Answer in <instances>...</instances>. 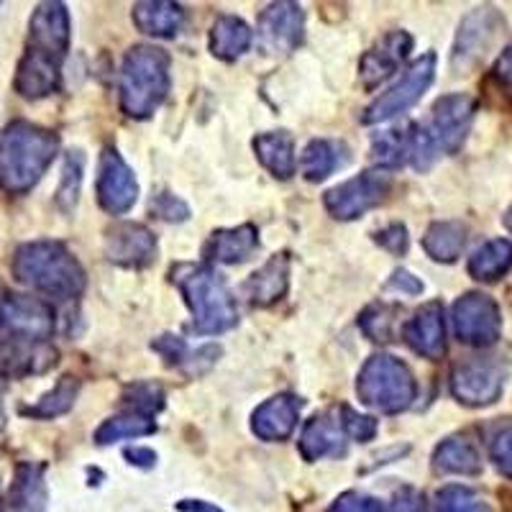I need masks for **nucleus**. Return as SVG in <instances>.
I'll return each mask as SVG.
<instances>
[{"label": "nucleus", "instance_id": "nucleus-36", "mask_svg": "<svg viewBox=\"0 0 512 512\" xmlns=\"http://www.w3.org/2000/svg\"><path fill=\"white\" fill-rule=\"evenodd\" d=\"M438 512H489L482 500L461 487H448L438 495Z\"/></svg>", "mask_w": 512, "mask_h": 512}, {"label": "nucleus", "instance_id": "nucleus-29", "mask_svg": "<svg viewBox=\"0 0 512 512\" xmlns=\"http://www.w3.org/2000/svg\"><path fill=\"white\" fill-rule=\"evenodd\" d=\"M466 246V228L456 221L433 223L423 236V249L436 262H456Z\"/></svg>", "mask_w": 512, "mask_h": 512}, {"label": "nucleus", "instance_id": "nucleus-43", "mask_svg": "<svg viewBox=\"0 0 512 512\" xmlns=\"http://www.w3.org/2000/svg\"><path fill=\"white\" fill-rule=\"evenodd\" d=\"M423 510V502L415 495L413 489H405L402 495H397V500L392 502L390 512H420Z\"/></svg>", "mask_w": 512, "mask_h": 512}, {"label": "nucleus", "instance_id": "nucleus-40", "mask_svg": "<svg viewBox=\"0 0 512 512\" xmlns=\"http://www.w3.org/2000/svg\"><path fill=\"white\" fill-rule=\"evenodd\" d=\"M328 512H382V505L374 497L359 495V492H346V495H341L333 502Z\"/></svg>", "mask_w": 512, "mask_h": 512}, {"label": "nucleus", "instance_id": "nucleus-33", "mask_svg": "<svg viewBox=\"0 0 512 512\" xmlns=\"http://www.w3.org/2000/svg\"><path fill=\"white\" fill-rule=\"evenodd\" d=\"M397 308L392 305H369L359 318L361 331L367 333L372 341H392V333H395V323H397Z\"/></svg>", "mask_w": 512, "mask_h": 512}, {"label": "nucleus", "instance_id": "nucleus-11", "mask_svg": "<svg viewBox=\"0 0 512 512\" xmlns=\"http://www.w3.org/2000/svg\"><path fill=\"white\" fill-rule=\"evenodd\" d=\"M259 41L269 54H290L303 44L305 13L295 3H272L259 13Z\"/></svg>", "mask_w": 512, "mask_h": 512}, {"label": "nucleus", "instance_id": "nucleus-15", "mask_svg": "<svg viewBox=\"0 0 512 512\" xmlns=\"http://www.w3.org/2000/svg\"><path fill=\"white\" fill-rule=\"evenodd\" d=\"M349 446V436H346L344 420H341V410H328V413L315 415L308 420L300 436V454L305 461L328 459V456L346 454Z\"/></svg>", "mask_w": 512, "mask_h": 512}, {"label": "nucleus", "instance_id": "nucleus-26", "mask_svg": "<svg viewBox=\"0 0 512 512\" xmlns=\"http://www.w3.org/2000/svg\"><path fill=\"white\" fill-rule=\"evenodd\" d=\"M341 154H344V149H341V144H336V141H310V144L305 146L303 157H300V172H303L305 180L310 182L326 180V177H331L333 172L346 162Z\"/></svg>", "mask_w": 512, "mask_h": 512}, {"label": "nucleus", "instance_id": "nucleus-28", "mask_svg": "<svg viewBox=\"0 0 512 512\" xmlns=\"http://www.w3.org/2000/svg\"><path fill=\"white\" fill-rule=\"evenodd\" d=\"M154 351H159V354L164 356V361H167L169 367H187L190 364L192 374L195 372H203V369H208L213 361L221 356V349L218 346H203L200 351H190L187 349V344L182 341V338L177 336H162L154 341Z\"/></svg>", "mask_w": 512, "mask_h": 512}, {"label": "nucleus", "instance_id": "nucleus-10", "mask_svg": "<svg viewBox=\"0 0 512 512\" xmlns=\"http://www.w3.org/2000/svg\"><path fill=\"white\" fill-rule=\"evenodd\" d=\"M98 203L105 213L111 216H123L134 208L139 200V182H136L134 169L123 162L116 149H105L100 154L98 167Z\"/></svg>", "mask_w": 512, "mask_h": 512}, {"label": "nucleus", "instance_id": "nucleus-30", "mask_svg": "<svg viewBox=\"0 0 512 512\" xmlns=\"http://www.w3.org/2000/svg\"><path fill=\"white\" fill-rule=\"evenodd\" d=\"M154 431H157V423L152 420V415L134 413V410H131V413L113 415V418L105 420L98 431H95V443L108 446V443L126 441V438L152 436Z\"/></svg>", "mask_w": 512, "mask_h": 512}, {"label": "nucleus", "instance_id": "nucleus-41", "mask_svg": "<svg viewBox=\"0 0 512 512\" xmlns=\"http://www.w3.org/2000/svg\"><path fill=\"white\" fill-rule=\"evenodd\" d=\"M377 241L384 249L392 251V254H405V251H408V228L402 226V223H392V226H387L384 231L377 233Z\"/></svg>", "mask_w": 512, "mask_h": 512}, {"label": "nucleus", "instance_id": "nucleus-14", "mask_svg": "<svg viewBox=\"0 0 512 512\" xmlns=\"http://www.w3.org/2000/svg\"><path fill=\"white\" fill-rule=\"evenodd\" d=\"M105 254L121 267H149L157 256V236L141 223H118L105 236Z\"/></svg>", "mask_w": 512, "mask_h": 512}, {"label": "nucleus", "instance_id": "nucleus-12", "mask_svg": "<svg viewBox=\"0 0 512 512\" xmlns=\"http://www.w3.org/2000/svg\"><path fill=\"white\" fill-rule=\"evenodd\" d=\"M500 310L487 295H464L454 305V331L464 344L484 346L500 336Z\"/></svg>", "mask_w": 512, "mask_h": 512}, {"label": "nucleus", "instance_id": "nucleus-19", "mask_svg": "<svg viewBox=\"0 0 512 512\" xmlns=\"http://www.w3.org/2000/svg\"><path fill=\"white\" fill-rule=\"evenodd\" d=\"M31 34L36 41V52L64 57L70 44V13L62 3H44L31 21Z\"/></svg>", "mask_w": 512, "mask_h": 512}, {"label": "nucleus", "instance_id": "nucleus-32", "mask_svg": "<svg viewBox=\"0 0 512 512\" xmlns=\"http://www.w3.org/2000/svg\"><path fill=\"white\" fill-rule=\"evenodd\" d=\"M372 154L379 167H400L405 157H410V134H402L400 128L382 131L374 136Z\"/></svg>", "mask_w": 512, "mask_h": 512}, {"label": "nucleus", "instance_id": "nucleus-18", "mask_svg": "<svg viewBox=\"0 0 512 512\" xmlns=\"http://www.w3.org/2000/svg\"><path fill=\"white\" fill-rule=\"evenodd\" d=\"M402 333H405L410 349L425 359L436 361L446 354V320H443V308L438 303L420 308L405 323Z\"/></svg>", "mask_w": 512, "mask_h": 512}, {"label": "nucleus", "instance_id": "nucleus-13", "mask_svg": "<svg viewBox=\"0 0 512 512\" xmlns=\"http://www.w3.org/2000/svg\"><path fill=\"white\" fill-rule=\"evenodd\" d=\"M505 384V364L479 359L461 364L451 377V390L466 405H489L495 402Z\"/></svg>", "mask_w": 512, "mask_h": 512}, {"label": "nucleus", "instance_id": "nucleus-7", "mask_svg": "<svg viewBox=\"0 0 512 512\" xmlns=\"http://www.w3.org/2000/svg\"><path fill=\"white\" fill-rule=\"evenodd\" d=\"M390 175L384 169H369L364 175L341 182L326 192V210L338 221H354L372 208H377L390 192Z\"/></svg>", "mask_w": 512, "mask_h": 512}, {"label": "nucleus", "instance_id": "nucleus-20", "mask_svg": "<svg viewBox=\"0 0 512 512\" xmlns=\"http://www.w3.org/2000/svg\"><path fill=\"white\" fill-rule=\"evenodd\" d=\"M287 285H290V256L274 254L259 272L251 274L244 285V295L251 305L267 308L285 297Z\"/></svg>", "mask_w": 512, "mask_h": 512}, {"label": "nucleus", "instance_id": "nucleus-44", "mask_svg": "<svg viewBox=\"0 0 512 512\" xmlns=\"http://www.w3.org/2000/svg\"><path fill=\"white\" fill-rule=\"evenodd\" d=\"M495 77L500 82H505V85H512V41L507 44L505 49H502L500 59H497Z\"/></svg>", "mask_w": 512, "mask_h": 512}, {"label": "nucleus", "instance_id": "nucleus-24", "mask_svg": "<svg viewBox=\"0 0 512 512\" xmlns=\"http://www.w3.org/2000/svg\"><path fill=\"white\" fill-rule=\"evenodd\" d=\"M251 41V29L236 16H221L210 29V52L223 62H233L249 52Z\"/></svg>", "mask_w": 512, "mask_h": 512}, {"label": "nucleus", "instance_id": "nucleus-4", "mask_svg": "<svg viewBox=\"0 0 512 512\" xmlns=\"http://www.w3.org/2000/svg\"><path fill=\"white\" fill-rule=\"evenodd\" d=\"M57 154V136L16 123L0 139V180L11 190H29Z\"/></svg>", "mask_w": 512, "mask_h": 512}, {"label": "nucleus", "instance_id": "nucleus-42", "mask_svg": "<svg viewBox=\"0 0 512 512\" xmlns=\"http://www.w3.org/2000/svg\"><path fill=\"white\" fill-rule=\"evenodd\" d=\"M387 290L405 292V295H420V292H423V282L415 280L413 274L405 272V269H397V272L392 274V280L387 282Z\"/></svg>", "mask_w": 512, "mask_h": 512}, {"label": "nucleus", "instance_id": "nucleus-21", "mask_svg": "<svg viewBox=\"0 0 512 512\" xmlns=\"http://www.w3.org/2000/svg\"><path fill=\"white\" fill-rule=\"evenodd\" d=\"M259 249V231L251 223L236 228H221L205 244V256L221 264L246 262Z\"/></svg>", "mask_w": 512, "mask_h": 512}, {"label": "nucleus", "instance_id": "nucleus-39", "mask_svg": "<svg viewBox=\"0 0 512 512\" xmlns=\"http://www.w3.org/2000/svg\"><path fill=\"white\" fill-rule=\"evenodd\" d=\"M492 456L502 472L512 477V425H505L492 436Z\"/></svg>", "mask_w": 512, "mask_h": 512}, {"label": "nucleus", "instance_id": "nucleus-6", "mask_svg": "<svg viewBox=\"0 0 512 512\" xmlns=\"http://www.w3.org/2000/svg\"><path fill=\"white\" fill-rule=\"evenodd\" d=\"M356 392L369 408L384 415H397L413 405L415 379L400 359L390 354H374L361 367Z\"/></svg>", "mask_w": 512, "mask_h": 512}, {"label": "nucleus", "instance_id": "nucleus-47", "mask_svg": "<svg viewBox=\"0 0 512 512\" xmlns=\"http://www.w3.org/2000/svg\"><path fill=\"white\" fill-rule=\"evenodd\" d=\"M505 226L510 228V231H512V208L507 210V216H505Z\"/></svg>", "mask_w": 512, "mask_h": 512}, {"label": "nucleus", "instance_id": "nucleus-2", "mask_svg": "<svg viewBox=\"0 0 512 512\" xmlns=\"http://www.w3.org/2000/svg\"><path fill=\"white\" fill-rule=\"evenodd\" d=\"M477 100L472 95H446L433 105L431 118L410 134V159L415 169H428L443 154L459 152L472 126Z\"/></svg>", "mask_w": 512, "mask_h": 512}, {"label": "nucleus", "instance_id": "nucleus-34", "mask_svg": "<svg viewBox=\"0 0 512 512\" xmlns=\"http://www.w3.org/2000/svg\"><path fill=\"white\" fill-rule=\"evenodd\" d=\"M77 390H80V382L75 377H64L62 382L57 384V390L49 392L44 400L31 408V415H39V418H54V415H62L75 405Z\"/></svg>", "mask_w": 512, "mask_h": 512}, {"label": "nucleus", "instance_id": "nucleus-9", "mask_svg": "<svg viewBox=\"0 0 512 512\" xmlns=\"http://www.w3.org/2000/svg\"><path fill=\"white\" fill-rule=\"evenodd\" d=\"M502 16L497 13V8H477L469 16L461 21V29L456 34L454 54H451V64L459 75L469 72L472 67H477L487 52L495 47L497 36L502 31Z\"/></svg>", "mask_w": 512, "mask_h": 512}, {"label": "nucleus", "instance_id": "nucleus-31", "mask_svg": "<svg viewBox=\"0 0 512 512\" xmlns=\"http://www.w3.org/2000/svg\"><path fill=\"white\" fill-rule=\"evenodd\" d=\"M436 469L451 474H474L479 472V456L466 438H448L436 448Z\"/></svg>", "mask_w": 512, "mask_h": 512}, {"label": "nucleus", "instance_id": "nucleus-22", "mask_svg": "<svg viewBox=\"0 0 512 512\" xmlns=\"http://www.w3.org/2000/svg\"><path fill=\"white\" fill-rule=\"evenodd\" d=\"M256 159L262 162L267 172H272L277 180H290L297 169L295 157V141L285 131H269V134H259L254 139Z\"/></svg>", "mask_w": 512, "mask_h": 512}, {"label": "nucleus", "instance_id": "nucleus-3", "mask_svg": "<svg viewBox=\"0 0 512 512\" xmlns=\"http://www.w3.org/2000/svg\"><path fill=\"white\" fill-rule=\"evenodd\" d=\"M121 108L131 118H149L169 93V57L157 47L128 49L118 77Z\"/></svg>", "mask_w": 512, "mask_h": 512}, {"label": "nucleus", "instance_id": "nucleus-17", "mask_svg": "<svg viewBox=\"0 0 512 512\" xmlns=\"http://www.w3.org/2000/svg\"><path fill=\"white\" fill-rule=\"evenodd\" d=\"M303 402L292 395H274L251 415V431L262 441H287L295 433Z\"/></svg>", "mask_w": 512, "mask_h": 512}, {"label": "nucleus", "instance_id": "nucleus-35", "mask_svg": "<svg viewBox=\"0 0 512 512\" xmlns=\"http://www.w3.org/2000/svg\"><path fill=\"white\" fill-rule=\"evenodd\" d=\"M123 400L134 408V413L154 415L157 410L164 408V390L154 382H139L128 387Z\"/></svg>", "mask_w": 512, "mask_h": 512}, {"label": "nucleus", "instance_id": "nucleus-16", "mask_svg": "<svg viewBox=\"0 0 512 512\" xmlns=\"http://www.w3.org/2000/svg\"><path fill=\"white\" fill-rule=\"evenodd\" d=\"M410 49H413V36L405 34V31H390L384 39H379L359 62L364 88H377L379 82L397 72V67L408 59Z\"/></svg>", "mask_w": 512, "mask_h": 512}, {"label": "nucleus", "instance_id": "nucleus-27", "mask_svg": "<svg viewBox=\"0 0 512 512\" xmlns=\"http://www.w3.org/2000/svg\"><path fill=\"white\" fill-rule=\"evenodd\" d=\"M512 267V244L505 239L487 241L484 246H479L474 251V256L469 259V274L474 280L482 282H495L500 280L502 274Z\"/></svg>", "mask_w": 512, "mask_h": 512}, {"label": "nucleus", "instance_id": "nucleus-5", "mask_svg": "<svg viewBox=\"0 0 512 512\" xmlns=\"http://www.w3.org/2000/svg\"><path fill=\"white\" fill-rule=\"evenodd\" d=\"M18 280L57 297H77L85 290V272L80 262L62 244H31L21 249L16 262Z\"/></svg>", "mask_w": 512, "mask_h": 512}, {"label": "nucleus", "instance_id": "nucleus-38", "mask_svg": "<svg viewBox=\"0 0 512 512\" xmlns=\"http://www.w3.org/2000/svg\"><path fill=\"white\" fill-rule=\"evenodd\" d=\"M152 213L162 218V221L177 223L185 221V218L190 216V208H187L177 195H172V192H162V195H157V198L152 200Z\"/></svg>", "mask_w": 512, "mask_h": 512}, {"label": "nucleus", "instance_id": "nucleus-45", "mask_svg": "<svg viewBox=\"0 0 512 512\" xmlns=\"http://www.w3.org/2000/svg\"><path fill=\"white\" fill-rule=\"evenodd\" d=\"M126 459H131V464H139V466H152L157 461V454H154L152 448H128L126 451Z\"/></svg>", "mask_w": 512, "mask_h": 512}, {"label": "nucleus", "instance_id": "nucleus-8", "mask_svg": "<svg viewBox=\"0 0 512 512\" xmlns=\"http://www.w3.org/2000/svg\"><path fill=\"white\" fill-rule=\"evenodd\" d=\"M433 77H436V54H425V57L415 59L410 70L402 75V80L369 105L361 121L372 126V123L390 121V118L405 113L423 98L425 90L431 88Z\"/></svg>", "mask_w": 512, "mask_h": 512}, {"label": "nucleus", "instance_id": "nucleus-25", "mask_svg": "<svg viewBox=\"0 0 512 512\" xmlns=\"http://www.w3.org/2000/svg\"><path fill=\"white\" fill-rule=\"evenodd\" d=\"M6 318L16 331L31 338H47L54 328V315L39 300H13L6 305Z\"/></svg>", "mask_w": 512, "mask_h": 512}, {"label": "nucleus", "instance_id": "nucleus-23", "mask_svg": "<svg viewBox=\"0 0 512 512\" xmlns=\"http://www.w3.org/2000/svg\"><path fill=\"white\" fill-rule=\"evenodd\" d=\"M134 24L136 29L149 36H175L185 24V11L177 3L169 0H146L134 6Z\"/></svg>", "mask_w": 512, "mask_h": 512}, {"label": "nucleus", "instance_id": "nucleus-37", "mask_svg": "<svg viewBox=\"0 0 512 512\" xmlns=\"http://www.w3.org/2000/svg\"><path fill=\"white\" fill-rule=\"evenodd\" d=\"M341 410V420H344V428H346V436L349 441H359V443H367L377 436V420L369 418V415H361L351 408H338Z\"/></svg>", "mask_w": 512, "mask_h": 512}, {"label": "nucleus", "instance_id": "nucleus-46", "mask_svg": "<svg viewBox=\"0 0 512 512\" xmlns=\"http://www.w3.org/2000/svg\"><path fill=\"white\" fill-rule=\"evenodd\" d=\"M180 510H185V512H221V510H218V507L208 505V502H198V500L182 502Z\"/></svg>", "mask_w": 512, "mask_h": 512}, {"label": "nucleus", "instance_id": "nucleus-1", "mask_svg": "<svg viewBox=\"0 0 512 512\" xmlns=\"http://www.w3.org/2000/svg\"><path fill=\"white\" fill-rule=\"evenodd\" d=\"M175 285L190 308L192 331L198 336H216L239 323V310L231 292L213 267L182 264L175 269Z\"/></svg>", "mask_w": 512, "mask_h": 512}]
</instances>
